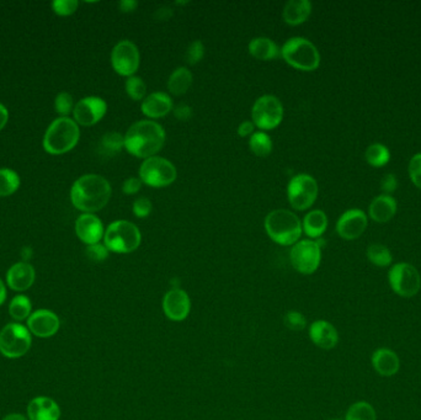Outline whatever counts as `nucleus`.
<instances>
[{
  "mask_svg": "<svg viewBox=\"0 0 421 420\" xmlns=\"http://www.w3.org/2000/svg\"><path fill=\"white\" fill-rule=\"evenodd\" d=\"M111 194V185L104 176L86 174L81 176L71 186V200L79 211L94 213L109 203Z\"/></svg>",
  "mask_w": 421,
  "mask_h": 420,
  "instance_id": "1",
  "label": "nucleus"
},
{
  "mask_svg": "<svg viewBox=\"0 0 421 420\" xmlns=\"http://www.w3.org/2000/svg\"><path fill=\"white\" fill-rule=\"evenodd\" d=\"M166 138L161 125L151 120H142L128 128L125 135V148L129 154L147 159L161 151Z\"/></svg>",
  "mask_w": 421,
  "mask_h": 420,
  "instance_id": "2",
  "label": "nucleus"
},
{
  "mask_svg": "<svg viewBox=\"0 0 421 420\" xmlns=\"http://www.w3.org/2000/svg\"><path fill=\"white\" fill-rule=\"evenodd\" d=\"M267 236L279 246H294L302 236V222L289 210H275L265 218Z\"/></svg>",
  "mask_w": 421,
  "mask_h": 420,
  "instance_id": "3",
  "label": "nucleus"
},
{
  "mask_svg": "<svg viewBox=\"0 0 421 420\" xmlns=\"http://www.w3.org/2000/svg\"><path fill=\"white\" fill-rule=\"evenodd\" d=\"M81 137L78 123L69 118L54 120L43 137V148L50 154H64L71 151Z\"/></svg>",
  "mask_w": 421,
  "mask_h": 420,
  "instance_id": "4",
  "label": "nucleus"
},
{
  "mask_svg": "<svg viewBox=\"0 0 421 420\" xmlns=\"http://www.w3.org/2000/svg\"><path fill=\"white\" fill-rule=\"evenodd\" d=\"M281 57L286 63L303 72L316 71L321 64L318 48L304 38H292L281 47Z\"/></svg>",
  "mask_w": 421,
  "mask_h": 420,
  "instance_id": "5",
  "label": "nucleus"
},
{
  "mask_svg": "<svg viewBox=\"0 0 421 420\" xmlns=\"http://www.w3.org/2000/svg\"><path fill=\"white\" fill-rule=\"evenodd\" d=\"M142 242V234L134 223L129 221H115L105 231L104 244L110 251L117 254H128L138 249Z\"/></svg>",
  "mask_w": 421,
  "mask_h": 420,
  "instance_id": "6",
  "label": "nucleus"
},
{
  "mask_svg": "<svg viewBox=\"0 0 421 420\" xmlns=\"http://www.w3.org/2000/svg\"><path fill=\"white\" fill-rule=\"evenodd\" d=\"M33 338L28 327L9 323L0 331V353L8 359H19L29 353Z\"/></svg>",
  "mask_w": 421,
  "mask_h": 420,
  "instance_id": "7",
  "label": "nucleus"
},
{
  "mask_svg": "<svg viewBox=\"0 0 421 420\" xmlns=\"http://www.w3.org/2000/svg\"><path fill=\"white\" fill-rule=\"evenodd\" d=\"M139 179L151 188H166L176 179V168L166 158L154 156L143 161L139 166Z\"/></svg>",
  "mask_w": 421,
  "mask_h": 420,
  "instance_id": "8",
  "label": "nucleus"
},
{
  "mask_svg": "<svg viewBox=\"0 0 421 420\" xmlns=\"http://www.w3.org/2000/svg\"><path fill=\"white\" fill-rule=\"evenodd\" d=\"M389 286L393 293L404 298L415 296L421 288V278L415 266L409 263H398L388 271Z\"/></svg>",
  "mask_w": 421,
  "mask_h": 420,
  "instance_id": "9",
  "label": "nucleus"
},
{
  "mask_svg": "<svg viewBox=\"0 0 421 420\" xmlns=\"http://www.w3.org/2000/svg\"><path fill=\"white\" fill-rule=\"evenodd\" d=\"M319 193L317 180L309 174L294 175L287 185V198L294 210L304 211L312 208Z\"/></svg>",
  "mask_w": 421,
  "mask_h": 420,
  "instance_id": "10",
  "label": "nucleus"
},
{
  "mask_svg": "<svg viewBox=\"0 0 421 420\" xmlns=\"http://www.w3.org/2000/svg\"><path fill=\"white\" fill-rule=\"evenodd\" d=\"M253 123L256 127L269 131L277 127L284 118V106L275 95H263L251 110Z\"/></svg>",
  "mask_w": 421,
  "mask_h": 420,
  "instance_id": "11",
  "label": "nucleus"
},
{
  "mask_svg": "<svg viewBox=\"0 0 421 420\" xmlns=\"http://www.w3.org/2000/svg\"><path fill=\"white\" fill-rule=\"evenodd\" d=\"M289 259L294 270L299 274H314L322 261V246L312 239L297 242L291 249Z\"/></svg>",
  "mask_w": 421,
  "mask_h": 420,
  "instance_id": "12",
  "label": "nucleus"
},
{
  "mask_svg": "<svg viewBox=\"0 0 421 420\" xmlns=\"http://www.w3.org/2000/svg\"><path fill=\"white\" fill-rule=\"evenodd\" d=\"M141 63V55L137 46L129 41L122 40L115 46L111 52V64L115 72L122 76H132L137 72Z\"/></svg>",
  "mask_w": 421,
  "mask_h": 420,
  "instance_id": "13",
  "label": "nucleus"
},
{
  "mask_svg": "<svg viewBox=\"0 0 421 420\" xmlns=\"http://www.w3.org/2000/svg\"><path fill=\"white\" fill-rule=\"evenodd\" d=\"M108 104L99 96H86L79 100L73 110L74 121L81 126H93L104 118Z\"/></svg>",
  "mask_w": 421,
  "mask_h": 420,
  "instance_id": "14",
  "label": "nucleus"
},
{
  "mask_svg": "<svg viewBox=\"0 0 421 420\" xmlns=\"http://www.w3.org/2000/svg\"><path fill=\"white\" fill-rule=\"evenodd\" d=\"M369 225L366 213L360 208H352L342 213L336 222L338 234L345 241H354L364 234Z\"/></svg>",
  "mask_w": 421,
  "mask_h": 420,
  "instance_id": "15",
  "label": "nucleus"
},
{
  "mask_svg": "<svg viewBox=\"0 0 421 420\" xmlns=\"http://www.w3.org/2000/svg\"><path fill=\"white\" fill-rule=\"evenodd\" d=\"M163 311L171 321H185L191 312L189 295L181 288H171L163 298Z\"/></svg>",
  "mask_w": 421,
  "mask_h": 420,
  "instance_id": "16",
  "label": "nucleus"
},
{
  "mask_svg": "<svg viewBox=\"0 0 421 420\" xmlns=\"http://www.w3.org/2000/svg\"><path fill=\"white\" fill-rule=\"evenodd\" d=\"M28 328L31 334L38 338H51L56 336L59 331L61 321L54 312L50 310H38L33 312L29 317Z\"/></svg>",
  "mask_w": 421,
  "mask_h": 420,
  "instance_id": "17",
  "label": "nucleus"
},
{
  "mask_svg": "<svg viewBox=\"0 0 421 420\" xmlns=\"http://www.w3.org/2000/svg\"><path fill=\"white\" fill-rule=\"evenodd\" d=\"M76 233L86 246H93L104 238V225L94 213H83L76 220Z\"/></svg>",
  "mask_w": 421,
  "mask_h": 420,
  "instance_id": "18",
  "label": "nucleus"
},
{
  "mask_svg": "<svg viewBox=\"0 0 421 420\" xmlns=\"http://www.w3.org/2000/svg\"><path fill=\"white\" fill-rule=\"evenodd\" d=\"M309 338L313 344L323 350H331L339 343V334L335 327L324 319L313 322L309 327Z\"/></svg>",
  "mask_w": 421,
  "mask_h": 420,
  "instance_id": "19",
  "label": "nucleus"
},
{
  "mask_svg": "<svg viewBox=\"0 0 421 420\" xmlns=\"http://www.w3.org/2000/svg\"><path fill=\"white\" fill-rule=\"evenodd\" d=\"M35 269L29 263L20 261L13 265L6 273V283L13 291L23 293L29 290L35 283Z\"/></svg>",
  "mask_w": 421,
  "mask_h": 420,
  "instance_id": "20",
  "label": "nucleus"
},
{
  "mask_svg": "<svg viewBox=\"0 0 421 420\" xmlns=\"http://www.w3.org/2000/svg\"><path fill=\"white\" fill-rule=\"evenodd\" d=\"M28 418L29 420H59L61 408L57 402L50 397H36L28 406Z\"/></svg>",
  "mask_w": 421,
  "mask_h": 420,
  "instance_id": "21",
  "label": "nucleus"
},
{
  "mask_svg": "<svg viewBox=\"0 0 421 420\" xmlns=\"http://www.w3.org/2000/svg\"><path fill=\"white\" fill-rule=\"evenodd\" d=\"M174 108L171 95L163 91H156L148 95L141 105L142 113L149 118H164Z\"/></svg>",
  "mask_w": 421,
  "mask_h": 420,
  "instance_id": "22",
  "label": "nucleus"
},
{
  "mask_svg": "<svg viewBox=\"0 0 421 420\" xmlns=\"http://www.w3.org/2000/svg\"><path fill=\"white\" fill-rule=\"evenodd\" d=\"M371 361L374 371L383 378H392L400 368V361L398 355L388 348H379L376 350L372 354Z\"/></svg>",
  "mask_w": 421,
  "mask_h": 420,
  "instance_id": "23",
  "label": "nucleus"
},
{
  "mask_svg": "<svg viewBox=\"0 0 421 420\" xmlns=\"http://www.w3.org/2000/svg\"><path fill=\"white\" fill-rule=\"evenodd\" d=\"M397 212V201L391 195H379L369 203V215L374 222L386 223L391 221Z\"/></svg>",
  "mask_w": 421,
  "mask_h": 420,
  "instance_id": "24",
  "label": "nucleus"
},
{
  "mask_svg": "<svg viewBox=\"0 0 421 420\" xmlns=\"http://www.w3.org/2000/svg\"><path fill=\"white\" fill-rule=\"evenodd\" d=\"M312 14V3L309 0H289L284 8L286 24L297 26L307 21Z\"/></svg>",
  "mask_w": 421,
  "mask_h": 420,
  "instance_id": "25",
  "label": "nucleus"
},
{
  "mask_svg": "<svg viewBox=\"0 0 421 420\" xmlns=\"http://www.w3.org/2000/svg\"><path fill=\"white\" fill-rule=\"evenodd\" d=\"M249 53L260 61H272L281 56V48L269 38H255L249 43Z\"/></svg>",
  "mask_w": 421,
  "mask_h": 420,
  "instance_id": "26",
  "label": "nucleus"
},
{
  "mask_svg": "<svg viewBox=\"0 0 421 420\" xmlns=\"http://www.w3.org/2000/svg\"><path fill=\"white\" fill-rule=\"evenodd\" d=\"M302 228L309 238L318 239L324 234L328 228L327 215L322 210H313L306 215L303 220Z\"/></svg>",
  "mask_w": 421,
  "mask_h": 420,
  "instance_id": "27",
  "label": "nucleus"
},
{
  "mask_svg": "<svg viewBox=\"0 0 421 420\" xmlns=\"http://www.w3.org/2000/svg\"><path fill=\"white\" fill-rule=\"evenodd\" d=\"M192 84V73L186 67H179L171 73L168 81V90L175 96L184 95Z\"/></svg>",
  "mask_w": 421,
  "mask_h": 420,
  "instance_id": "28",
  "label": "nucleus"
},
{
  "mask_svg": "<svg viewBox=\"0 0 421 420\" xmlns=\"http://www.w3.org/2000/svg\"><path fill=\"white\" fill-rule=\"evenodd\" d=\"M364 159L374 168H382L391 161V152L384 144L374 143L364 152Z\"/></svg>",
  "mask_w": 421,
  "mask_h": 420,
  "instance_id": "29",
  "label": "nucleus"
},
{
  "mask_svg": "<svg viewBox=\"0 0 421 420\" xmlns=\"http://www.w3.org/2000/svg\"><path fill=\"white\" fill-rule=\"evenodd\" d=\"M9 313L14 321H28L33 313V305L28 296L18 295L15 296L9 305Z\"/></svg>",
  "mask_w": 421,
  "mask_h": 420,
  "instance_id": "30",
  "label": "nucleus"
},
{
  "mask_svg": "<svg viewBox=\"0 0 421 420\" xmlns=\"http://www.w3.org/2000/svg\"><path fill=\"white\" fill-rule=\"evenodd\" d=\"M367 258L371 264L376 265L379 268H387L393 263V255L387 246L383 244H371L367 248Z\"/></svg>",
  "mask_w": 421,
  "mask_h": 420,
  "instance_id": "31",
  "label": "nucleus"
},
{
  "mask_svg": "<svg viewBox=\"0 0 421 420\" xmlns=\"http://www.w3.org/2000/svg\"><path fill=\"white\" fill-rule=\"evenodd\" d=\"M125 147V136L119 132H108L100 140V151L104 156L117 154Z\"/></svg>",
  "mask_w": 421,
  "mask_h": 420,
  "instance_id": "32",
  "label": "nucleus"
},
{
  "mask_svg": "<svg viewBox=\"0 0 421 420\" xmlns=\"http://www.w3.org/2000/svg\"><path fill=\"white\" fill-rule=\"evenodd\" d=\"M249 147L255 156L264 158L272 152V141L267 133L259 131L254 132L249 140Z\"/></svg>",
  "mask_w": 421,
  "mask_h": 420,
  "instance_id": "33",
  "label": "nucleus"
},
{
  "mask_svg": "<svg viewBox=\"0 0 421 420\" xmlns=\"http://www.w3.org/2000/svg\"><path fill=\"white\" fill-rule=\"evenodd\" d=\"M19 186L20 178L16 171L8 168L0 169V198H6L14 194Z\"/></svg>",
  "mask_w": 421,
  "mask_h": 420,
  "instance_id": "34",
  "label": "nucleus"
},
{
  "mask_svg": "<svg viewBox=\"0 0 421 420\" xmlns=\"http://www.w3.org/2000/svg\"><path fill=\"white\" fill-rule=\"evenodd\" d=\"M345 420H377V414L367 402H356L346 412Z\"/></svg>",
  "mask_w": 421,
  "mask_h": 420,
  "instance_id": "35",
  "label": "nucleus"
},
{
  "mask_svg": "<svg viewBox=\"0 0 421 420\" xmlns=\"http://www.w3.org/2000/svg\"><path fill=\"white\" fill-rule=\"evenodd\" d=\"M126 91L128 96L134 101H139V100L143 101L147 94V85L141 76H128L126 81Z\"/></svg>",
  "mask_w": 421,
  "mask_h": 420,
  "instance_id": "36",
  "label": "nucleus"
},
{
  "mask_svg": "<svg viewBox=\"0 0 421 420\" xmlns=\"http://www.w3.org/2000/svg\"><path fill=\"white\" fill-rule=\"evenodd\" d=\"M284 323L289 331H303L307 326V319L301 312L289 311L284 316Z\"/></svg>",
  "mask_w": 421,
  "mask_h": 420,
  "instance_id": "37",
  "label": "nucleus"
},
{
  "mask_svg": "<svg viewBox=\"0 0 421 420\" xmlns=\"http://www.w3.org/2000/svg\"><path fill=\"white\" fill-rule=\"evenodd\" d=\"M74 103H73V96L68 93H61L57 95L56 101H54V109L57 113L61 115L62 118H68V115L74 110Z\"/></svg>",
  "mask_w": 421,
  "mask_h": 420,
  "instance_id": "38",
  "label": "nucleus"
},
{
  "mask_svg": "<svg viewBox=\"0 0 421 420\" xmlns=\"http://www.w3.org/2000/svg\"><path fill=\"white\" fill-rule=\"evenodd\" d=\"M204 56V43L201 42L200 40H196L194 42L190 45L189 48H188V51H186V62L191 64V66H195V64H197L199 62L202 61V58Z\"/></svg>",
  "mask_w": 421,
  "mask_h": 420,
  "instance_id": "39",
  "label": "nucleus"
},
{
  "mask_svg": "<svg viewBox=\"0 0 421 420\" xmlns=\"http://www.w3.org/2000/svg\"><path fill=\"white\" fill-rule=\"evenodd\" d=\"M79 3L76 0H56L53 1V11L59 16H68L74 14Z\"/></svg>",
  "mask_w": 421,
  "mask_h": 420,
  "instance_id": "40",
  "label": "nucleus"
},
{
  "mask_svg": "<svg viewBox=\"0 0 421 420\" xmlns=\"http://www.w3.org/2000/svg\"><path fill=\"white\" fill-rule=\"evenodd\" d=\"M408 171L413 184L421 189V153H417L410 159Z\"/></svg>",
  "mask_w": 421,
  "mask_h": 420,
  "instance_id": "41",
  "label": "nucleus"
},
{
  "mask_svg": "<svg viewBox=\"0 0 421 420\" xmlns=\"http://www.w3.org/2000/svg\"><path fill=\"white\" fill-rule=\"evenodd\" d=\"M133 213L136 215L138 218H147L151 215V210H153V205L151 201L148 198H138L134 200L132 205Z\"/></svg>",
  "mask_w": 421,
  "mask_h": 420,
  "instance_id": "42",
  "label": "nucleus"
},
{
  "mask_svg": "<svg viewBox=\"0 0 421 420\" xmlns=\"http://www.w3.org/2000/svg\"><path fill=\"white\" fill-rule=\"evenodd\" d=\"M109 253V249L105 246V244H101V243L88 246V248H86L88 258L93 260V261H96V263H100V261H104V260L108 259Z\"/></svg>",
  "mask_w": 421,
  "mask_h": 420,
  "instance_id": "43",
  "label": "nucleus"
},
{
  "mask_svg": "<svg viewBox=\"0 0 421 420\" xmlns=\"http://www.w3.org/2000/svg\"><path fill=\"white\" fill-rule=\"evenodd\" d=\"M398 179L396 175L392 173H388L383 176V179L381 180V190L383 191L384 195H391L397 190Z\"/></svg>",
  "mask_w": 421,
  "mask_h": 420,
  "instance_id": "44",
  "label": "nucleus"
},
{
  "mask_svg": "<svg viewBox=\"0 0 421 420\" xmlns=\"http://www.w3.org/2000/svg\"><path fill=\"white\" fill-rule=\"evenodd\" d=\"M142 188V181L139 178H128L125 180L122 184V191L126 195L137 194Z\"/></svg>",
  "mask_w": 421,
  "mask_h": 420,
  "instance_id": "45",
  "label": "nucleus"
},
{
  "mask_svg": "<svg viewBox=\"0 0 421 420\" xmlns=\"http://www.w3.org/2000/svg\"><path fill=\"white\" fill-rule=\"evenodd\" d=\"M174 115L180 121H188L192 116V109L188 104H179L174 109Z\"/></svg>",
  "mask_w": 421,
  "mask_h": 420,
  "instance_id": "46",
  "label": "nucleus"
},
{
  "mask_svg": "<svg viewBox=\"0 0 421 420\" xmlns=\"http://www.w3.org/2000/svg\"><path fill=\"white\" fill-rule=\"evenodd\" d=\"M254 128H255L254 123H250V121H244L238 127V135L241 137H248V136H250L254 133Z\"/></svg>",
  "mask_w": 421,
  "mask_h": 420,
  "instance_id": "47",
  "label": "nucleus"
},
{
  "mask_svg": "<svg viewBox=\"0 0 421 420\" xmlns=\"http://www.w3.org/2000/svg\"><path fill=\"white\" fill-rule=\"evenodd\" d=\"M119 6L122 13H132V11L137 9L138 1H136V0H121Z\"/></svg>",
  "mask_w": 421,
  "mask_h": 420,
  "instance_id": "48",
  "label": "nucleus"
},
{
  "mask_svg": "<svg viewBox=\"0 0 421 420\" xmlns=\"http://www.w3.org/2000/svg\"><path fill=\"white\" fill-rule=\"evenodd\" d=\"M171 15H173V11H171V8H168V6H163V8H159V9L156 10V20H161V21H166V20L169 19Z\"/></svg>",
  "mask_w": 421,
  "mask_h": 420,
  "instance_id": "49",
  "label": "nucleus"
},
{
  "mask_svg": "<svg viewBox=\"0 0 421 420\" xmlns=\"http://www.w3.org/2000/svg\"><path fill=\"white\" fill-rule=\"evenodd\" d=\"M8 120H9V113H8V110H6L4 105L0 104V131L5 127V125L8 123Z\"/></svg>",
  "mask_w": 421,
  "mask_h": 420,
  "instance_id": "50",
  "label": "nucleus"
},
{
  "mask_svg": "<svg viewBox=\"0 0 421 420\" xmlns=\"http://www.w3.org/2000/svg\"><path fill=\"white\" fill-rule=\"evenodd\" d=\"M5 301H6V288H5L4 283L0 279V306H3Z\"/></svg>",
  "mask_w": 421,
  "mask_h": 420,
  "instance_id": "51",
  "label": "nucleus"
},
{
  "mask_svg": "<svg viewBox=\"0 0 421 420\" xmlns=\"http://www.w3.org/2000/svg\"><path fill=\"white\" fill-rule=\"evenodd\" d=\"M3 420H28V418L23 416V414H19V413H11V414L5 416Z\"/></svg>",
  "mask_w": 421,
  "mask_h": 420,
  "instance_id": "52",
  "label": "nucleus"
},
{
  "mask_svg": "<svg viewBox=\"0 0 421 420\" xmlns=\"http://www.w3.org/2000/svg\"><path fill=\"white\" fill-rule=\"evenodd\" d=\"M329 420H340V419H329Z\"/></svg>",
  "mask_w": 421,
  "mask_h": 420,
  "instance_id": "53",
  "label": "nucleus"
}]
</instances>
